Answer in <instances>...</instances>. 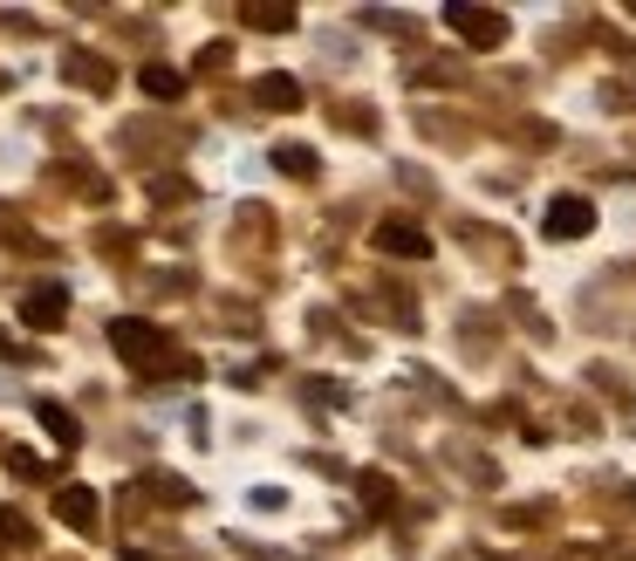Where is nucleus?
<instances>
[{"mask_svg":"<svg viewBox=\"0 0 636 561\" xmlns=\"http://www.w3.org/2000/svg\"><path fill=\"white\" fill-rule=\"evenodd\" d=\"M247 28H295V8H247Z\"/></svg>","mask_w":636,"mask_h":561,"instance_id":"9b49d317","label":"nucleus"},{"mask_svg":"<svg viewBox=\"0 0 636 561\" xmlns=\"http://www.w3.org/2000/svg\"><path fill=\"white\" fill-rule=\"evenodd\" d=\"M35 418H41V431H48V439H56L62 452H75V445H83V425L69 418V404H56V397H41V404H35Z\"/></svg>","mask_w":636,"mask_h":561,"instance_id":"423d86ee","label":"nucleus"},{"mask_svg":"<svg viewBox=\"0 0 636 561\" xmlns=\"http://www.w3.org/2000/svg\"><path fill=\"white\" fill-rule=\"evenodd\" d=\"M56 514L69 527H96V487H62L56 493Z\"/></svg>","mask_w":636,"mask_h":561,"instance_id":"6e6552de","label":"nucleus"},{"mask_svg":"<svg viewBox=\"0 0 636 561\" xmlns=\"http://www.w3.org/2000/svg\"><path fill=\"white\" fill-rule=\"evenodd\" d=\"M363 500H370V506H391V479L370 473V479H363Z\"/></svg>","mask_w":636,"mask_h":561,"instance_id":"4468645a","label":"nucleus"},{"mask_svg":"<svg viewBox=\"0 0 636 561\" xmlns=\"http://www.w3.org/2000/svg\"><path fill=\"white\" fill-rule=\"evenodd\" d=\"M253 104H261V110H295L301 83H295V75H261V83H253Z\"/></svg>","mask_w":636,"mask_h":561,"instance_id":"0eeeda50","label":"nucleus"},{"mask_svg":"<svg viewBox=\"0 0 636 561\" xmlns=\"http://www.w3.org/2000/svg\"><path fill=\"white\" fill-rule=\"evenodd\" d=\"M376 247H384V253H404V261H424V253H431V234H424V226H411V219H384V226H376Z\"/></svg>","mask_w":636,"mask_h":561,"instance_id":"39448f33","label":"nucleus"},{"mask_svg":"<svg viewBox=\"0 0 636 561\" xmlns=\"http://www.w3.org/2000/svg\"><path fill=\"white\" fill-rule=\"evenodd\" d=\"M445 21L459 28L472 48H500L506 41V14H487V8H445Z\"/></svg>","mask_w":636,"mask_h":561,"instance_id":"20e7f679","label":"nucleus"},{"mask_svg":"<svg viewBox=\"0 0 636 561\" xmlns=\"http://www.w3.org/2000/svg\"><path fill=\"white\" fill-rule=\"evenodd\" d=\"M137 83H144V96H165V104H171V96H185V75L165 69V62H151V69L137 75Z\"/></svg>","mask_w":636,"mask_h":561,"instance_id":"1a4fd4ad","label":"nucleus"},{"mask_svg":"<svg viewBox=\"0 0 636 561\" xmlns=\"http://www.w3.org/2000/svg\"><path fill=\"white\" fill-rule=\"evenodd\" d=\"M62 315H69V288H56V280H48V288H28V295H21V322L41 329V336H48V329H62Z\"/></svg>","mask_w":636,"mask_h":561,"instance_id":"7ed1b4c3","label":"nucleus"},{"mask_svg":"<svg viewBox=\"0 0 636 561\" xmlns=\"http://www.w3.org/2000/svg\"><path fill=\"white\" fill-rule=\"evenodd\" d=\"M158 322H137V315H117L110 322V349L123 356V363H158Z\"/></svg>","mask_w":636,"mask_h":561,"instance_id":"f257e3e1","label":"nucleus"},{"mask_svg":"<svg viewBox=\"0 0 636 561\" xmlns=\"http://www.w3.org/2000/svg\"><path fill=\"white\" fill-rule=\"evenodd\" d=\"M541 234H548V240H581V234H596V206H589V199H575V192H562V199L548 206Z\"/></svg>","mask_w":636,"mask_h":561,"instance_id":"f03ea898","label":"nucleus"},{"mask_svg":"<svg viewBox=\"0 0 636 561\" xmlns=\"http://www.w3.org/2000/svg\"><path fill=\"white\" fill-rule=\"evenodd\" d=\"M0 534H8V541H28V534H35V527H28V521H21V514H14V506H8V514H0Z\"/></svg>","mask_w":636,"mask_h":561,"instance_id":"ddd939ff","label":"nucleus"},{"mask_svg":"<svg viewBox=\"0 0 636 561\" xmlns=\"http://www.w3.org/2000/svg\"><path fill=\"white\" fill-rule=\"evenodd\" d=\"M274 165H281L288 178H309L315 171V151L309 144H281V151H274Z\"/></svg>","mask_w":636,"mask_h":561,"instance_id":"9d476101","label":"nucleus"},{"mask_svg":"<svg viewBox=\"0 0 636 561\" xmlns=\"http://www.w3.org/2000/svg\"><path fill=\"white\" fill-rule=\"evenodd\" d=\"M8 473H21V479H41V458H35V452H8Z\"/></svg>","mask_w":636,"mask_h":561,"instance_id":"f8f14e48","label":"nucleus"}]
</instances>
